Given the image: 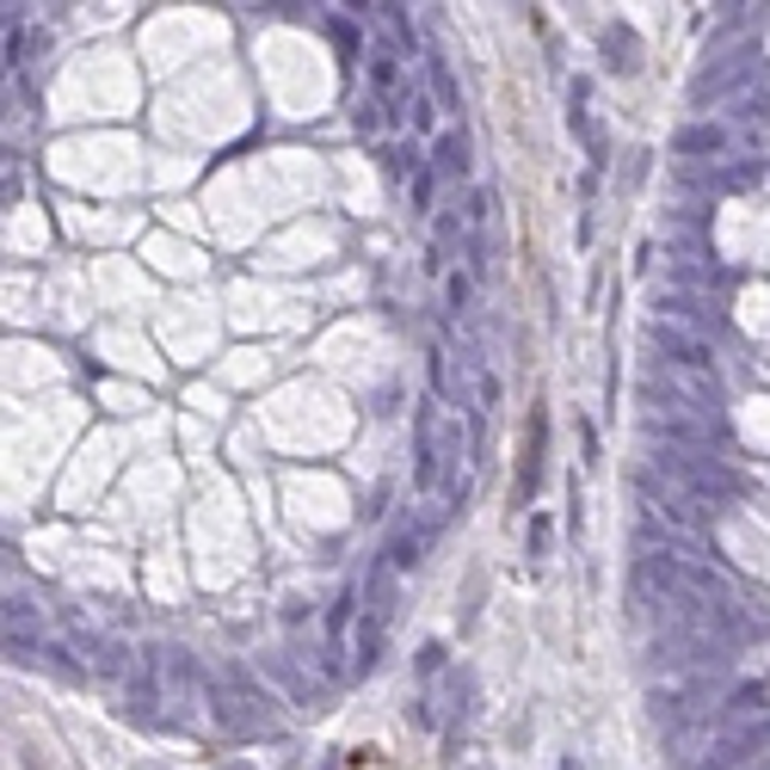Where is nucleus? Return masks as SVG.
<instances>
[{
  "mask_svg": "<svg viewBox=\"0 0 770 770\" xmlns=\"http://www.w3.org/2000/svg\"><path fill=\"white\" fill-rule=\"evenodd\" d=\"M32 770H37V765H32Z\"/></svg>",
  "mask_w": 770,
  "mask_h": 770,
  "instance_id": "obj_1",
  "label": "nucleus"
}]
</instances>
